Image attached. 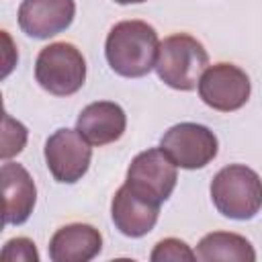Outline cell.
<instances>
[{"instance_id": "cell-7", "label": "cell", "mask_w": 262, "mask_h": 262, "mask_svg": "<svg viewBox=\"0 0 262 262\" xmlns=\"http://www.w3.org/2000/svg\"><path fill=\"white\" fill-rule=\"evenodd\" d=\"M199 96L201 100L219 113L239 111L252 92V84L248 74L235 63L219 61L209 66L199 80Z\"/></svg>"}, {"instance_id": "cell-2", "label": "cell", "mask_w": 262, "mask_h": 262, "mask_svg": "<svg viewBox=\"0 0 262 262\" xmlns=\"http://www.w3.org/2000/svg\"><path fill=\"white\" fill-rule=\"evenodd\" d=\"M211 201L215 209L235 221H248L262 209V178L244 164L221 168L211 180Z\"/></svg>"}, {"instance_id": "cell-4", "label": "cell", "mask_w": 262, "mask_h": 262, "mask_svg": "<svg viewBox=\"0 0 262 262\" xmlns=\"http://www.w3.org/2000/svg\"><path fill=\"white\" fill-rule=\"evenodd\" d=\"M35 80L53 96H72L86 82V59L74 43H49L37 55Z\"/></svg>"}, {"instance_id": "cell-5", "label": "cell", "mask_w": 262, "mask_h": 262, "mask_svg": "<svg viewBox=\"0 0 262 262\" xmlns=\"http://www.w3.org/2000/svg\"><path fill=\"white\" fill-rule=\"evenodd\" d=\"M176 164L160 149V147H149L141 154H137L125 176V184L141 199L162 205L170 199L178 174H176Z\"/></svg>"}, {"instance_id": "cell-8", "label": "cell", "mask_w": 262, "mask_h": 262, "mask_svg": "<svg viewBox=\"0 0 262 262\" xmlns=\"http://www.w3.org/2000/svg\"><path fill=\"white\" fill-rule=\"evenodd\" d=\"M45 164L51 176L61 184L78 182L90 166L92 147L78 129H57L45 141Z\"/></svg>"}, {"instance_id": "cell-16", "label": "cell", "mask_w": 262, "mask_h": 262, "mask_svg": "<svg viewBox=\"0 0 262 262\" xmlns=\"http://www.w3.org/2000/svg\"><path fill=\"white\" fill-rule=\"evenodd\" d=\"M27 143V127L18 121H14L8 113L4 115V131H2V160L16 156L23 151Z\"/></svg>"}, {"instance_id": "cell-18", "label": "cell", "mask_w": 262, "mask_h": 262, "mask_svg": "<svg viewBox=\"0 0 262 262\" xmlns=\"http://www.w3.org/2000/svg\"><path fill=\"white\" fill-rule=\"evenodd\" d=\"M117 4H139V2H145V0H115Z\"/></svg>"}, {"instance_id": "cell-17", "label": "cell", "mask_w": 262, "mask_h": 262, "mask_svg": "<svg viewBox=\"0 0 262 262\" xmlns=\"http://www.w3.org/2000/svg\"><path fill=\"white\" fill-rule=\"evenodd\" d=\"M2 260L6 262H14V260H23V262H39V252L35 248V242L29 237H12L4 244L2 248Z\"/></svg>"}, {"instance_id": "cell-14", "label": "cell", "mask_w": 262, "mask_h": 262, "mask_svg": "<svg viewBox=\"0 0 262 262\" xmlns=\"http://www.w3.org/2000/svg\"><path fill=\"white\" fill-rule=\"evenodd\" d=\"M196 260H233V262H254V246L239 233L231 231H211L203 235L196 246Z\"/></svg>"}, {"instance_id": "cell-12", "label": "cell", "mask_w": 262, "mask_h": 262, "mask_svg": "<svg viewBox=\"0 0 262 262\" xmlns=\"http://www.w3.org/2000/svg\"><path fill=\"white\" fill-rule=\"evenodd\" d=\"M160 215V205H154L137 196L127 184H123L111 203V217L115 227L127 237H143L149 233Z\"/></svg>"}, {"instance_id": "cell-15", "label": "cell", "mask_w": 262, "mask_h": 262, "mask_svg": "<svg viewBox=\"0 0 262 262\" xmlns=\"http://www.w3.org/2000/svg\"><path fill=\"white\" fill-rule=\"evenodd\" d=\"M151 262H182V260H196V252L190 250V246L178 237H166L160 239L151 254H149Z\"/></svg>"}, {"instance_id": "cell-1", "label": "cell", "mask_w": 262, "mask_h": 262, "mask_svg": "<svg viewBox=\"0 0 262 262\" xmlns=\"http://www.w3.org/2000/svg\"><path fill=\"white\" fill-rule=\"evenodd\" d=\"M160 49L158 33L145 20L117 23L104 41L111 70L123 78H143L156 68Z\"/></svg>"}, {"instance_id": "cell-6", "label": "cell", "mask_w": 262, "mask_h": 262, "mask_svg": "<svg viewBox=\"0 0 262 262\" xmlns=\"http://www.w3.org/2000/svg\"><path fill=\"white\" fill-rule=\"evenodd\" d=\"M160 149L184 170H199L211 164L219 151L217 135L199 123L172 125L160 139Z\"/></svg>"}, {"instance_id": "cell-9", "label": "cell", "mask_w": 262, "mask_h": 262, "mask_svg": "<svg viewBox=\"0 0 262 262\" xmlns=\"http://www.w3.org/2000/svg\"><path fill=\"white\" fill-rule=\"evenodd\" d=\"M74 16V0H23L16 14L20 31L33 39H49L66 31Z\"/></svg>"}, {"instance_id": "cell-11", "label": "cell", "mask_w": 262, "mask_h": 262, "mask_svg": "<svg viewBox=\"0 0 262 262\" xmlns=\"http://www.w3.org/2000/svg\"><path fill=\"white\" fill-rule=\"evenodd\" d=\"M4 192V225H23L37 203V186L25 166L4 162L0 168Z\"/></svg>"}, {"instance_id": "cell-3", "label": "cell", "mask_w": 262, "mask_h": 262, "mask_svg": "<svg viewBox=\"0 0 262 262\" xmlns=\"http://www.w3.org/2000/svg\"><path fill=\"white\" fill-rule=\"evenodd\" d=\"M207 68L209 53L192 35L174 33L160 43L156 72L166 86L188 92L199 86V80Z\"/></svg>"}, {"instance_id": "cell-13", "label": "cell", "mask_w": 262, "mask_h": 262, "mask_svg": "<svg viewBox=\"0 0 262 262\" xmlns=\"http://www.w3.org/2000/svg\"><path fill=\"white\" fill-rule=\"evenodd\" d=\"M47 250L53 262H90L102 250V235L94 225L70 223L51 235Z\"/></svg>"}, {"instance_id": "cell-10", "label": "cell", "mask_w": 262, "mask_h": 262, "mask_svg": "<svg viewBox=\"0 0 262 262\" xmlns=\"http://www.w3.org/2000/svg\"><path fill=\"white\" fill-rule=\"evenodd\" d=\"M127 127V115L121 104L111 100H96L82 108L76 121V129L90 145H108L123 137Z\"/></svg>"}]
</instances>
